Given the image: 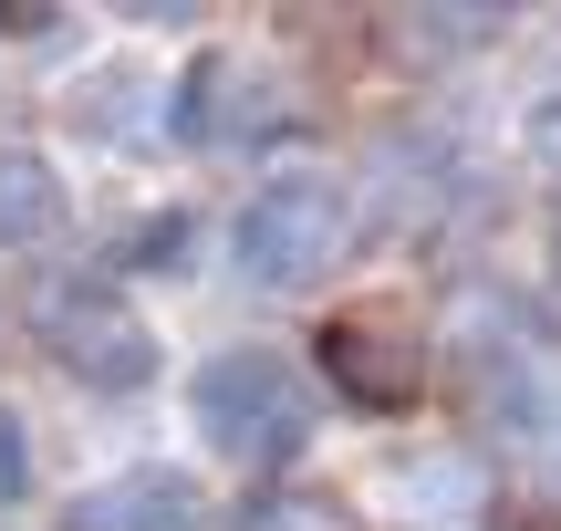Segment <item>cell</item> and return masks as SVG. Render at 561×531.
Masks as SVG:
<instances>
[{
    "label": "cell",
    "instance_id": "1",
    "mask_svg": "<svg viewBox=\"0 0 561 531\" xmlns=\"http://www.w3.org/2000/svg\"><path fill=\"white\" fill-rule=\"evenodd\" d=\"M187 396H198L208 449L240 459V470H291V459L312 449V386H301V365H291V354H271V344L208 354Z\"/></svg>",
    "mask_w": 561,
    "mask_h": 531
},
{
    "label": "cell",
    "instance_id": "2",
    "mask_svg": "<svg viewBox=\"0 0 561 531\" xmlns=\"http://www.w3.org/2000/svg\"><path fill=\"white\" fill-rule=\"evenodd\" d=\"M343 240H354V199H343L322 167H291V178H261L240 208V229H229V250H240V271L261 292H301L322 282V271L343 261Z\"/></svg>",
    "mask_w": 561,
    "mask_h": 531
},
{
    "label": "cell",
    "instance_id": "3",
    "mask_svg": "<svg viewBox=\"0 0 561 531\" xmlns=\"http://www.w3.org/2000/svg\"><path fill=\"white\" fill-rule=\"evenodd\" d=\"M42 344H53V365L73 375V386H94V396H136L146 375H157V334H146V313L115 303L104 282L42 292Z\"/></svg>",
    "mask_w": 561,
    "mask_h": 531
},
{
    "label": "cell",
    "instance_id": "4",
    "mask_svg": "<svg viewBox=\"0 0 561 531\" xmlns=\"http://www.w3.org/2000/svg\"><path fill=\"white\" fill-rule=\"evenodd\" d=\"M426 334L405 324L396 303H354V313H333L322 324V375H333L354 407H375V417H405L426 396Z\"/></svg>",
    "mask_w": 561,
    "mask_h": 531
},
{
    "label": "cell",
    "instance_id": "5",
    "mask_svg": "<svg viewBox=\"0 0 561 531\" xmlns=\"http://www.w3.org/2000/svg\"><path fill=\"white\" fill-rule=\"evenodd\" d=\"M198 511L208 500H198L187 470H115V479L62 500V531H187Z\"/></svg>",
    "mask_w": 561,
    "mask_h": 531
},
{
    "label": "cell",
    "instance_id": "6",
    "mask_svg": "<svg viewBox=\"0 0 561 531\" xmlns=\"http://www.w3.org/2000/svg\"><path fill=\"white\" fill-rule=\"evenodd\" d=\"M73 199H62V167L32 157V146H0V250H42L62 240Z\"/></svg>",
    "mask_w": 561,
    "mask_h": 531
},
{
    "label": "cell",
    "instance_id": "7",
    "mask_svg": "<svg viewBox=\"0 0 561 531\" xmlns=\"http://www.w3.org/2000/svg\"><path fill=\"white\" fill-rule=\"evenodd\" d=\"M229 83H240V53H198V63H187V83H178V136H240L250 104L229 94Z\"/></svg>",
    "mask_w": 561,
    "mask_h": 531
},
{
    "label": "cell",
    "instance_id": "8",
    "mask_svg": "<svg viewBox=\"0 0 561 531\" xmlns=\"http://www.w3.org/2000/svg\"><path fill=\"white\" fill-rule=\"evenodd\" d=\"M240 531H364L343 500H322V490H261L240 511Z\"/></svg>",
    "mask_w": 561,
    "mask_h": 531
},
{
    "label": "cell",
    "instance_id": "9",
    "mask_svg": "<svg viewBox=\"0 0 561 531\" xmlns=\"http://www.w3.org/2000/svg\"><path fill=\"white\" fill-rule=\"evenodd\" d=\"M125 250H136V271H187V250H198V219H187V208H167V219H146Z\"/></svg>",
    "mask_w": 561,
    "mask_h": 531
},
{
    "label": "cell",
    "instance_id": "10",
    "mask_svg": "<svg viewBox=\"0 0 561 531\" xmlns=\"http://www.w3.org/2000/svg\"><path fill=\"white\" fill-rule=\"evenodd\" d=\"M21 479H32V438H21V417L0 407V500H21Z\"/></svg>",
    "mask_w": 561,
    "mask_h": 531
},
{
    "label": "cell",
    "instance_id": "11",
    "mask_svg": "<svg viewBox=\"0 0 561 531\" xmlns=\"http://www.w3.org/2000/svg\"><path fill=\"white\" fill-rule=\"evenodd\" d=\"M500 531H561V521H551V511H510Z\"/></svg>",
    "mask_w": 561,
    "mask_h": 531
}]
</instances>
